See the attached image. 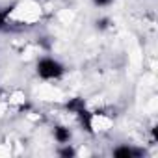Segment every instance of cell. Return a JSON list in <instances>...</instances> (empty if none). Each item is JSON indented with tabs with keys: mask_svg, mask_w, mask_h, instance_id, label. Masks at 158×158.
<instances>
[{
	"mask_svg": "<svg viewBox=\"0 0 158 158\" xmlns=\"http://www.w3.org/2000/svg\"><path fill=\"white\" fill-rule=\"evenodd\" d=\"M67 110L73 112V114H80L82 110H86V102H84V99H78V97L71 99V101L67 102Z\"/></svg>",
	"mask_w": 158,
	"mask_h": 158,
	"instance_id": "obj_2",
	"label": "cell"
},
{
	"mask_svg": "<svg viewBox=\"0 0 158 158\" xmlns=\"http://www.w3.org/2000/svg\"><path fill=\"white\" fill-rule=\"evenodd\" d=\"M54 138H56L58 143H67V141L71 139V132H69V128H65V127H56V128H54Z\"/></svg>",
	"mask_w": 158,
	"mask_h": 158,
	"instance_id": "obj_3",
	"label": "cell"
},
{
	"mask_svg": "<svg viewBox=\"0 0 158 158\" xmlns=\"http://www.w3.org/2000/svg\"><path fill=\"white\" fill-rule=\"evenodd\" d=\"M93 2H95L97 6H108V4L112 2V0H93Z\"/></svg>",
	"mask_w": 158,
	"mask_h": 158,
	"instance_id": "obj_7",
	"label": "cell"
},
{
	"mask_svg": "<svg viewBox=\"0 0 158 158\" xmlns=\"http://www.w3.org/2000/svg\"><path fill=\"white\" fill-rule=\"evenodd\" d=\"M61 73H63L61 63H58V61L52 60V58H43V60L37 63V74H39L41 78H45V80L58 78Z\"/></svg>",
	"mask_w": 158,
	"mask_h": 158,
	"instance_id": "obj_1",
	"label": "cell"
},
{
	"mask_svg": "<svg viewBox=\"0 0 158 158\" xmlns=\"http://www.w3.org/2000/svg\"><path fill=\"white\" fill-rule=\"evenodd\" d=\"M114 154H115V156H127V158H132V156H139L141 151H138V149H130V147H119V149L114 151Z\"/></svg>",
	"mask_w": 158,
	"mask_h": 158,
	"instance_id": "obj_4",
	"label": "cell"
},
{
	"mask_svg": "<svg viewBox=\"0 0 158 158\" xmlns=\"http://www.w3.org/2000/svg\"><path fill=\"white\" fill-rule=\"evenodd\" d=\"M11 10H13V6H10V8H4V10H0V28H2V26L6 24V21H8V17H10Z\"/></svg>",
	"mask_w": 158,
	"mask_h": 158,
	"instance_id": "obj_5",
	"label": "cell"
},
{
	"mask_svg": "<svg viewBox=\"0 0 158 158\" xmlns=\"http://www.w3.org/2000/svg\"><path fill=\"white\" fill-rule=\"evenodd\" d=\"M60 154H61V156H74V149L67 145V147H63V149L60 151Z\"/></svg>",
	"mask_w": 158,
	"mask_h": 158,
	"instance_id": "obj_6",
	"label": "cell"
},
{
	"mask_svg": "<svg viewBox=\"0 0 158 158\" xmlns=\"http://www.w3.org/2000/svg\"><path fill=\"white\" fill-rule=\"evenodd\" d=\"M97 26H99V28H106V26H108V21H106V19H101V21H97Z\"/></svg>",
	"mask_w": 158,
	"mask_h": 158,
	"instance_id": "obj_8",
	"label": "cell"
}]
</instances>
